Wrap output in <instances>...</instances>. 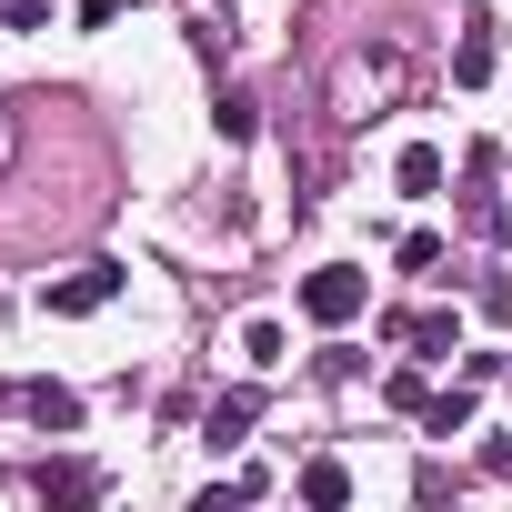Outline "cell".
Listing matches in <instances>:
<instances>
[{
  "mask_svg": "<svg viewBox=\"0 0 512 512\" xmlns=\"http://www.w3.org/2000/svg\"><path fill=\"white\" fill-rule=\"evenodd\" d=\"M292 492H302L312 512H342V502H352V472H342V462L322 452V462H302V482H292Z\"/></svg>",
  "mask_w": 512,
  "mask_h": 512,
  "instance_id": "obj_4",
  "label": "cell"
},
{
  "mask_svg": "<svg viewBox=\"0 0 512 512\" xmlns=\"http://www.w3.org/2000/svg\"><path fill=\"white\" fill-rule=\"evenodd\" d=\"M422 432H442V442L472 432V392H432V402H422Z\"/></svg>",
  "mask_w": 512,
  "mask_h": 512,
  "instance_id": "obj_11",
  "label": "cell"
},
{
  "mask_svg": "<svg viewBox=\"0 0 512 512\" xmlns=\"http://www.w3.org/2000/svg\"><path fill=\"white\" fill-rule=\"evenodd\" d=\"M0 21H11V31H41V21H51V0H0Z\"/></svg>",
  "mask_w": 512,
  "mask_h": 512,
  "instance_id": "obj_15",
  "label": "cell"
},
{
  "mask_svg": "<svg viewBox=\"0 0 512 512\" xmlns=\"http://www.w3.org/2000/svg\"><path fill=\"white\" fill-rule=\"evenodd\" d=\"M41 492L51 502H101V472L91 462H41Z\"/></svg>",
  "mask_w": 512,
  "mask_h": 512,
  "instance_id": "obj_8",
  "label": "cell"
},
{
  "mask_svg": "<svg viewBox=\"0 0 512 512\" xmlns=\"http://www.w3.org/2000/svg\"><path fill=\"white\" fill-rule=\"evenodd\" d=\"M382 402H392V412H422V402H432V382H422V372H412V362H402V372H392V382H382Z\"/></svg>",
  "mask_w": 512,
  "mask_h": 512,
  "instance_id": "obj_13",
  "label": "cell"
},
{
  "mask_svg": "<svg viewBox=\"0 0 512 512\" xmlns=\"http://www.w3.org/2000/svg\"><path fill=\"white\" fill-rule=\"evenodd\" d=\"M402 272H412V282L442 272V231H412V241H402Z\"/></svg>",
  "mask_w": 512,
  "mask_h": 512,
  "instance_id": "obj_12",
  "label": "cell"
},
{
  "mask_svg": "<svg viewBox=\"0 0 512 512\" xmlns=\"http://www.w3.org/2000/svg\"><path fill=\"white\" fill-rule=\"evenodd\" d=\"M452 81H462V91H482V81H492V11H472V21H462V41H452Z\"/></svg>",
  "mask_w": 512,
  "mask_h": 512,
  "instance_id": "obj_3",
  "label": "cell"
},
{
  "mask_svg": "<svg viewBox=\"0 0 512 512\" xmlns=\"http://www.w3.org/2000/svg\"><path fill=\"white\" fill-rule=\"evenodd\" d=\"M241 362H251V372H282V362H292L282 322H251V332H241Z\"/></svg>",
  "mask_w": 512,
  "mask_h": 512,
  "instance_id": "obj_9",
  "label": "cell"
},
{
  "mask_svg": "<svg viewBox=\"0 0 512 512\" xmlns=\"http://www.w3.org/2000/svg\"><path fill=\"white\" fill-rule=\"evenodd\" d=\"M392 181H402L412 201H432V191H442V151H432V141H412V151L392 161Z\"/></svg>",
  "mask_w": 512,
  "mask_h": 512,
  "instance_id": "obj_6",
  "label": "cell"
},
{
  "mask_svg": "<svg viewBox=\"0 0 512 512\" xmlns=\"http://www.w3.org/2000/svg\"><path fill=\"white\" fill-rule=\"evenodd\" d=\"M412 352H422V362L462 352V322H452V312H422V322H412Z\"/></svg>",
  "mask_w": 512,
  "mask_h": 512,
  "instance_id": "obj_10",
  "label": "cell"
},
{
  "mask_svg": "<svg viewBox=\"0 0 512 512\" xmlns=\"http://www.w3.org/2000/svg\"><path fill=\"white\" fill-rule=\"evenodd\" d=\"M251 412H262V392H221V402H211V452H231V442L251 432Z\"/></svg>",
  "mask_w": 512,
  "mask_h": 512,
  "instance_id": "obj_5",
  "label": "cell"
},
{
  "mask_svg": "<svg viewBox=\"0 0 512 512\" xmlns=\"http://www.w3.org/2000/svg\"><path fill=\"white\" fill-rule=\"evenodd\" d=\"M31 422H41V432H81V392H61V382H31Z\"/></svg>",
  "mask_w": 512,
  "mask_h": 512,
  "instance_id": "obj_7",
  "label": "cell"
},
{
  "mask_svg": "<svg viewBox=\"0 0 512 512\" xmlns=\"http://www.w3.org/2000/svg\"><path fill=\"white\" fill-rule=\"evenodd\" d=\"M362 302H372V282H362L352 262H322V272H302V312H312L322 332H342V322H352Z\"/></svg>",
  "mask_w": 512,
  "mask_h": 512,
  "instance_id": "obj_1",
  "label": "cell"
},
{
  "mask_svg": "<svg viewBox=\"0 0 512 512\" xmlns=\"http://www.w3.org/2000/svg\"><path fill=\"white\" fill-rule=\"evenodd\" d=\"M211 121H221V141H251V101H241V91H221V111H211Z\"/></svg>",
  "mask_w": 512,
  "mask_h": 512,
  "instance_id": "obj_14",
  "label": "cell"
},
{
  "mask_svg": "<svg viewBox=\"0 0 512 512\" xmlns=\"http://www.w3.org/2000/svg\"><path fill=\"white\" fill-rule=\"evenodd\" d=\"M121 282H131L121 262H91V272H71V282H41V312H61V322H81V312H101V302H111Z\"/></svg>",
  "mask_w": 512,
  "mask_h": 512,
  "instance_id": "obj_2",
  "label": "cell"
}]
</instances>
